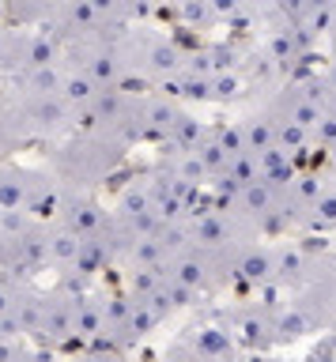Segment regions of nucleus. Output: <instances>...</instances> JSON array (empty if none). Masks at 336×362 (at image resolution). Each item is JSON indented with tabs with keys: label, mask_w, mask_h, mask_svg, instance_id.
<instances>
[{
	"label": "nucleus",
	"mask_w": 336,
	"mask_h": 362,
	"mask_svg": "<svg viewBox=\"0 0 336 362\" xmlns=\"http://www.w3.org/2000/svg\"><path fill=\"white\" fill-rule=\"evenodd\" d=\"M189 347H193V355L208 358V362L227 358L231 355V332H227V328H219V325H204V328H197V332H193Z\"/></svg>",
	"instance_id": "obj_1"
},
{
	"label": "nucleus",
	"mask_w": 336,
	"mask_h": 362,
	"mask_svg": "<svg viewBox=\"0 0 336 362\" xmlns=\"http://www.w3.org/2000/svg\"><path fill=\"white\" fill-rule=\"evenodd\" d=\"M103 328H106V313H103V305L91 302V298L76 302V313H72V332H76V336L91 339V336L103 332Z\"/></svg>",
	"instance_id": "obj_2"
},
{
	"label": "nucleus",
	"mask_w": 336,
	"mask_h": 362,
	"mask_svg": "<svg viewBox=\"0 0 336 362\" xmlns=\"http://www.w3.org/2000/svg\"><path fill=\"white\" fill-rule=\"evenodd\" d=\"M72 313H76V305L69 302H46V313H42V336H50V339H61V336H69L72 332Z\"/></svg>",
	"instance_id": "obj_3"
},
{
	"label": "nucleus",
	"mask_w": 336,
	"mask_h": 362,
	"mask_svg": "<svg viewBox=\"0 0 336 362\" xmlns=\"http://www.w3.org/2000/svg\"><path fill=\"white\" fill-rule=\"evenodd\" d=\"M30 204V181L23 177H0V208L4 211H19Z\"/></svg>",
	"instance_id": "obj_4"
},
{
	"label": "nucleus",
	"mask_w": 336,
	"mask_h": 362,
	"mask_svg": "<svg viewBox=\"0 0 336 362\" xmlns=\"http://www.w3.org/2000/svg\"><path fill=\"white\" fill-rule=\"evenodd\" d=\"M87 76L95 79V83H106V87H114L117 79H121V61L110 49H103V53H95L91 61H87Z\"/></svg>",
	"instance_id": "obj_5"
},
{
	"label": "nucleus",
	"mask_w": 336,
	"mask_h": 362,
	"mask_svg": "<svg viewBox=\"0 0 336 362\" xmlns=\"http://www.w3.org/2000/svg\"><path fill=\"white\" fill-rule=\"evenodd\" d=\"M159 317H163V310L155 302H137L132 305V317H129V336H148L155 325H159Z\"/></svg>",
	"instance_id": "obj_6"
},
{
	"label": "nucleus",
	"mask_w": 336,
	"mask_h": 362,
	"mask_svg": "<svg viewBox=\"0 0 336 362\" xmlns=\"http://www.w3.org/2000/svg\"><path fill=\"white\" fill-rule=\"evenodd\" d=\"M148 64H151L159 76H174L178 68H182V53H178L170 42H155L151 49H148Z\"/></svg>",
	"instance_id": "obj_7"
},
{
	"label": "nucleus",
	"mask_w": 336,
	"mask_h": 362,
	"mask_svg": "<svg viewBox=\"0 0 336 362\" xmlns=\"http://www.w3.org/2000/svg\"><path fill=\"white\" fill-rule=\"evenodd\" d=\"M98 226H103V211H98L95 204H80V208H72V215H69V230L72 234L91 238Z\"/></svg>",
	"instance_id": "obj_8"
},
{
	"label": "nucleus",
	"mask_w": 336,
	"mask_h": 362,
	"mask_svg": "<svg viewBox=\"0 0 336 362\" xmlns=\"http://www.w3.org/2000/svg\"><path fill=\"white\" fill-rule=\"evenodd\" d=\"M193 242L200 245H223L227 242V223L219 215H200L197 226H193Z\"/></svg>",
	"instance_id": "obj_9"
},
{
	"label": "nucleus",
	"mask_w": 336,
	"mask_h": 362,
	"mask_svg": "<svg viewBox=\"0 0 336 362\" xmlns=\"http://www.w3.org/2000/svg\"><path fill=\"white\" fill-rule=\"evenodd\" d=\"M197 158H200V166H204L208 174H227V166H231V155L219 147V140L200 144V147H197Z\"/></svg>",
	"instance_id": "obj_10"
},
{
	"label": "nucleus",
	"mask_w": 336,
	"mask_h": 362,
	"mask_svg": "<svg viewBox=\"0 0 336 362\" xmlns=\"http://www.w3.org/2000/svg\"><path fill=\"white\" fill-rule=\"evenodd\" d=\"M95 79L91 76H69V79H64V102H80V106H83V102H95Z\"/></svg>",
	"instance_id": "obj_11"
},
{
	"label": "nucleus",
	"mask_w": 336,
	"mask_h": 362,
	"mask_svg": "<svg viewBox=\"0 0 336 362\" xmlns=\"http://www.w3.org/2000/svg\"><path fill=\"white\" fill-rule=\"evenodd\" d=\"M200 136H204V132H200V124H197L193 117H185V113H182V117H178V124H174V144L182 147V151H193V155H197Z\"/></svg>",
	"instance_id": "obj_12"
},
{
	"label": "nucleus",
	"mask_w": 336,
	"mask_h": 362,
	"mask_svg": "<svg viewBox=\"0 0 336 362\" xmlns=\"http://www.w3.org/2000/svg\"><path fill=\"white\" fill-rule=\"evenodd\" d=\"M174 283H182V287H189V291H197L200 283H204V260H193V257L178 260V264H174Z\"/></svg>",
	"instance_id": "obj_13"
},
{
	"label": "nucleus",
	"mask_w": 336,
	"mask_h": 362,
	"mask_svg": "<svg viewBox=\"0 0 336 362\" xmlns=\"http://www.w3.org/2000/svg\"><path fill=\"white\" fill-rule=\"evenodd\" d=\"M80 249H83V238L72 234V230H61L50 242V253L57 257V260H72V264H76V257H80Z\"/></svg>",
	"instance_id": "obj_14"
},
{
	"label": "nucleus",
	"mask_w": 336,
	"mask_h": 362,
	"mask_svg": "<svg viewBox=\"0 0 336 362\" xmlns=\"http://www.w3.org/2000/svg\"><path fill=\"white\" fill-rule=\"evenodd\" d=\"M178 117H182V113H178L170 102H151V106H148V121H151L155 132H174Z\"/></svg>",
	"instance_id": "obj_15"
},
{
	"label": "nucleus",
	"mask_w": 336,
	"mask_h": 362,
	"mask_svg": "<svg viewBox=\"0 0 336 362\" xmlns=\"http://www.w3.org/2000/svg\"><path fill=\"white\" fill-rule=\"evenodd\" d=\"M103 257H106V249L95 242V238H83V249H80V257H76V268L83 272V276H91V272H98V264H103Z\"/></svg>",
	"instance_id": "obj_16"
},
{
	"label": "nucleus",
	"mask_w": 336,
	"mask_h": 362,
	"mask_svg": "<svg viewBox=\"0 0 336 362\" xmlns=\"http://www.w3.org/2000/svg\"><path fill=\"white\" fill-rule=\"evenodd\" d=\"M64 117V102L61 98H46V102H38V110H35V121L38 124H46V129H53Z\"/></svg>",
	"instance_id": "obj_17"
},
{
	"label": "nucleus",
	"mask_w": 336,
	"mask_h": 362,
	"mask_svg": "<svg viewBox=\"0 0 336 362\" xmlns=\"http://www.w3.org/2000/svg\"><path fill=\"white\" fill-rule=\"evenodd\" d=\"M64 16H69V23H76V27H95L98 16H103V8L98 4H72Z\"/></svg>",
	"instance_id": "obj_18"
},
{
	"label": "nucleus",
	"mask_w": 336,
	"mask_h": 362,
	"mask_svg": "<svg viewBox=\"0 0 336 362\" xmlns=\"http://www.w3.org/2000/svg\"><path fill=\"white\" fill-rule=\"evenodd\" d=\"M268 144H272L268 124H250L245 129V151H268Z\"/></svg>",
	"instance_id": "obj_19"
},
{
	"label": "nucleus",
	"mask_w": 336,
	"mask_h": 362,
	"mask_svg": "<svg viewBox=\"0 0 336 362\" xmlns=\"http://www.w3.org/2000/svg\"><path fill=\"white\" fill-rule=\"evenodd\" d=\"M268 200H272V197H268V185H261V181H257V185H250V189H242V204H245L250 211H265Z\"/></svg>",
	"instance_id": "obj_20"
},
{
	"label": "nucleus",
	"mask_w": 336,
	"mask_h": 362,
	"mask_svg": "<svg viewBox=\"0 0 336 362\" xmlns=\"http://www.w3.org/2000/svg\"><path fill=\"white\" fill-rule=\"evenodd\" d=\"M27 61H30V68H50L53 64V45L46 38H35V42H30Z\"/></svg>",
	"instance_id": "obj_21"
},
{
	"label": "nucleus",
	"mask_w": 336,
	"mask_h": 362,
	"mask_svg": "<svg viewBox=\"0 0 336 362\" xmlns=\"http://www.w3.org/2000/svg\"><path fill=\"white\" fill-rule=\"evenodd\" d=\"M242 276L245 279H265L268 276V257L265 253H250L242 260Z\"/></svg>",
	"instance_id": "obj_22"
},
{
	"label": "nucleus",
	"mask_w": 336,
	"mask_h": 362,
	"mask_svg": "<svg viewBox=\"0 0 336 362\" xmlns=\"http://www.w3.org/2000/svg\"><path fill=\"white\" fill-rule=\"evenodd\" d=\"M238 79L234 76H212V95H234Z\"/></svg>",
	"instance_id": "obj_23"
},
{
	"label": "nucleus",
	"mask_w": 336,
	"mask_h": 362,
	"mask_svg": "<svg viewBox=\"0 0 336 362\" xmlns=\"http://www.w3.org/2000/svg\"><path fill=\"white\" fill-rule=\"evenodd\" d=\"M166 294L174 298V305H189V298H193V291L182 287V283H174V279H170V291H166Z\"/></svg>",
	"instance_id": "obj_24"
},
{
	"label": "nucleus",
	"mask_w": 336,
	"mask_h": 362,
	"mask_svg": "<svg viewBox=\"0 0 336 362\" xmlns=\"http://www.w3.org/2000/svg\"><path fill=\"white\" fill-rule=\"evenodd\" d=\"M12 310H16V298H12V294H8L4 287H0V317H8Z\"/></svg>",
	"instance_id": "obj_25"
},
{
	"label": "nucleus",
	"mask_w": 336,
	"mask_h": 362,
	"mask_svg": "<svg viewBox=\"0 0 336 362\" xmlns=\"http://www.w3.org/2000/svg\"><path fill=\"white\" fill-rule=\"evenodd\" d=\"M313 117H318V113H313L310 106H299V110H295V121H299V124H313Z\"/></svg>",
	"instance_id": "obj_26"
},
{
	"label": "nucleus",
	"mask_w": 336,
	"mask_h": 362,
	"mask_svg": "<svg viewBox=\"0 0 336 362\" xmlns=\"http://www.w3.org/2000/svg\"><path fill=\"white\" fill-rule=\"evenodd\" d=\"M0 362H12V347H8L4 339H0Z\"/></svg>",
	"instance_id": "obj_27"
},
{
	"label": "nucleus",
	"mask_w": 336,
	"mask_h": 362,
	"mask_svg": "<svg viewBox=\"0 0 336 362\" xmlns=\"http://www.w3.org/2000/svg\"><path fill=\"white\" fill-rule=\"evenodd\" d=\"M87 362H117V358H87Z\"/></svg>",
	"instance_id": "obj_28"
}]
</instances>
